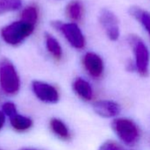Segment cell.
<instances>
[{"mask_svg": "<svg viewBox=\"0 0 150 150\" xmlns=\"http://www.w3.org/2000/svg\"><path fill=\"white\" fill-rule=\"evenodd\" d=\"M133 55H134V68L141 77H146L149 73L150 54L146 45L136 35H130L127 38Z\"/></svg>", "mask_w": 150, "mask_h": 150, "instance_id": "6da1fadb", "label": "cell"}, {"mask_svg": "<svg viewBox=\"0 0 150 150\" xmlns=\"http://www.w3.org/2000/svg\"><path fill=\"white\" fill-rule=\"evenodd\" d=\"M0 86L8 95L19 92L21 81L14 65L7 58L0 59Z\"/></svg>", "mask_w": 150, "mask_h": 150, "instance_id": "7a4b0ae2", "label": "cell"}, {"mask_svg": "<svg viewBox=\"0 0 150 150\" xmlns=\"http://www.w3.org/2000/svg\"><path fill=\"white\" fill-rule=\"evenodd\" d=\"M34 28L35 25L21 20L3 28L1 36L6 43L16 46L28 37L33 33Z\"/></svg>", "mask_w": 150, "mask_h": 150, "instance_id": "3957f363", "label": "cell"}, {"mask_svg": "<svg viewBox=\"0 0 150 150\" xmlns=\"http://www.w3.org/2000/svg\"><path fill=\"white\" fill-rule=\"evenodd\" d=\"M112 129L119 139L128 145H132L139 138V129L129 118H116L112 122Z\"/></svg>", "mask_w": 150, "mask_h": 150, "instance_id": "277c9868", "label": "cell"}, {"mask_svg": "<svg viewBox=\"0 0 150 150\" xmlns=\"http://www.w3.org/2000/svg\"><path fill=\"white\" fill-rule=\"evenodd\" d=\"M52 27L59 30L65 36L69 43L76 49H83L85 46V37L80 28L75 23H63L61 21H53Z\"/></svg>", "mask_w": 150, "mask_h": 150, "instance_id": "5b68a950", "label": "cell"}, {"mask_svg": "<svg viewBox=\"0 0 150 150\" xmlns=\"http://www.w3.org/2000/svg\"><path fill=\"white\" fill-rule=\"evenodd\" d=\"M99 21L110 40L117 41L119 38V23L115 13L108 9H103L100 12Z\"/></svg>", "mask_w": 150, "mask_h": 150, "instance_id": "8992f818", "label": "cell"}, {"mask_svg": "<svg viewBox=\"0 0 150 150\" xmlns=\"http://www.w3.org/2000/svg\"><path fill=\"white\" fill-rule=\"evenodd\" d=\"M32 88L35 95L41 101L49 103H55L58 102L59 95L53 86L45 82L35 81L32 83Z\"/></svg>", "mask_w": 150, "mask_h": 150, "instance_id": "52a82bcc", "label": "cell"}, {"mask_svg": "<svg viewBox=\"0 0 150 150\" xmlns=\"http://www.w3.org/2000/svg\"><path fill=\"white\" fill-rule=\"evenodd\" d=\"M83 65L90 76L94 78H100L103 73L104 65L103 59L96 53H87L83 57Z\"/></svg>", "mask_w": 150, "mask_h": 150, "instance_id": "ba28073f", "label": "cell"}, {"mask_svg": "<svg viewBox=\"0 0 150 150\" xmlns=\"http://www.w3.org/2000/svg\"><path fill=\"white\" fill-rule=\"evenodd\" d=\"M94 110L103 117H113L119 114L121 110L120 105L113 101L102 100L96 102L93 105Z\"/></svg>", "mask_w": 150, "mask_h": 150, "instance_id": "9c48e42d", "label": "cell"}, {"mask_svg": "<svg viewBox=\"0 0 150 150\" xmlns=\"http://www.w3.org/2000/svg\"><path fill=\"white\" fill-rule=\"evenodd\" d=\"M129 13L131 16L143 27L150 38V13L139 6L131 7L129 9Z\"/></svg>", "mask_w": 150, "mask_h": 150, "instance_id": "30bf717a", "label": "cell"}, {"mask_svg": "<svg viewBox=\"0 0 150 150\" xmlns=\"http://www.w3.org/2000/svg\"><path fill=\"white\" fill-rule=\"evenodd\" d=\"M73 90L81 98L89 101L93 97V90L90 84L81 78H78L73 82Z\"/></svg>", "mask_w": 150, "mask_h": 150, "instance_id": "8fae6325", "label": "cell"}, {"mask_svg": "<svg viewBox=\"0 0 150 150\" xmlns=\"http://www.w3.org/2000/svg\"><path fill=\"white\" fill-rule=\"evenodd\" d=\"M67 16L75 21H79L84 15V7L80 0H72L66 6Z\"/></svg>", "mask_w": 150, "mask_h": 150, "instance_id": "7c38bea8", "label": "cell"}, {"mask_svg": "<svg viewBox=\"0 0 150 150\" xmlns=\"http://www.w3.org/2000/svg\"><path fill=\"white\" fill-rule=\"evenodd\" d=\"M10 122H11L12 126L15 130L20 131V132L28 130L33 125V122L29 117L21 116L18 113L10 117Z\"/></svg>", "mask_w": 150, "mask_h": 150, "instance_id": "4fadbf2b", "label": "cell"}, {"mask_svg": "<svg viewBox=\"0 0 150 150\" xmlns=\"http://www.w3.org/2000/svg\"><path fill=\"white\" fill-rule=\"evenodd\" d=\"M45 40H46V46L47 50L49 52L57 59L59 60L62 57L63 52H62V48L58 42L50 35L46 34L45 35Z\"/></svg>", "mask_w": 150, "mask_h": 150, "instance_id": "5bb4252c", "label": "cell"}, {"mask_svg": "<svg viewBox=\"0 0 150 150\" xmlns=\"http://www.w3.org/2000/svg\"><path fill=\"white\" fill-rule=\"evenodd\" d=\"M50 127L53 132L57 134L58 137L62 139H68L70 137V133L67 126L60 119L53 118L50 121Z\"/></svg>", "mask_w": 150, "mask_h": 150, "instance_id": "9a60e30c", "label": "cell"}, {"mask_svg": "<svg viewBox=\"0 0 150 150\" xmlns=\"http://www.w3.org/2000/svg\"><path fill=\"white\" fill-rule=\"evenodd\" d=\"M21 6V0H0V14L18 10Z\"/></svg>", "mask_w": 150, "mask_h": 150, "instance_id": "2e32d148", "label": "cell"}, {"mask_svg": "<svg viewBox=\"0 0 150 150\" xmlns=\"http://www.w3.org/2000/svg\"><path fill=\"white\" fill-rule=\"evenodd\" d=\"M38 19V12L35 6H28L25 8L21 16V20L26 22H28L32 25H35Z\"/></svg>", "mask_w": 150, "mask_h": 150, "instance_id": "e0dca14e", "label": "cell"}, {"mask_svg": "<svg viewBox=\"0 0 150 150\" xmlns=\"http://www.w3.org/2000/svg\"><path fill=\"white\" fill-rule=\"evenodd\" d=\"M99 150H126V149L123 148L121 146H119L117 143L114 141L108 140L100 146Z\"/></svg>", "mask_w": 150, "mask_h": 150, "instance_id": "ac0fdd59", "label": "cell"}, {"mask_svg": "<svg viewBox=\"0 0 150 150\" xmlns=\"http://www.w3.org/2000/svg\"><path fill=\"white\" fill-rule=\"evenodd\" d=\"M2 109H3V112L6 115H7L8 117H12V116H13L14 114L17 113L16 106L13 103H6L3 105Z\"/></svg>", "mask_w": 150, "mask_h": 150, "instance_id": "d6986e66", "label": "cell"}, {"mask_svg": "<svg viewBox=\"0 0 150 150\" xmlns=\"http://www.w3.org/2000/svg\"><path fill=\"white\" fill-rule=\"evenodd\" d=\"M5 121H6V118H5V115L3 112L0 111V130L2 129V127L4 126L5 125Z\"/></svg>", "mask_w": 150, "mask_h": 150, "instance_id": "ffe728a7", "label": "cell"}, {"mask_svg": "<svg viewBox=\"0 0 150 150\" xmlns=\"http://www.w3.org/2000/svg\"><path fill=\"white\" fill-rule=\"evenodd\" d=\"M21 150H35V149H32V148H22Z\"/></svg>", "mask_w": 150, "mask_h": 150, "instance_id": "44dd1931", "label": "cell"}]
</instances>
